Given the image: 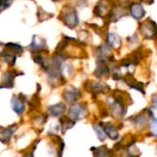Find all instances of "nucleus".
Here are the masks:
<instances>
[{
	"mask_svg": "<svg viewBox=\"0 0 157 157\" xmlns=\"http://www.w3.org/2000/svg\"><path fill=\"white\" fill-rule=\"evenodd\" d=\"M80 97H81L80 91L73 86H69L68 87H66L63 93V98L64 101L67 103H74Z\"/></svg>",
	"mask_w": 157,
	"mask_h": 157,
	"instance_id": "4",
	"label": "nucleus"
},
{
	"mask_svg": "<svg viewBox=\"0 0 157 157\" xmlns=\"http://www.w3.org/2000/svg\"><path fill=\"white\" fill-rule=\"evenodd\" d=\"M60 124H61V131H62V133L64 134L69 129H72V128L75 126V121H72L69 117L63 116V117L60 119Z\"/></svg>",
	"mask_w": 157,
	"mask_h": 157,
	"instance_id": "13",
	"label": "nucleus"
},
{
	"mask_svg": "<svg viewBox=\"0 0 157 157\" xmlns=\"http://www.w3.org/2000/svg\"><path fill=\"white\" fill-rule=\"evenodd\" d=\"M6 51H8L7 52H10L14 55L17 54V53H21L22 51H23V48L19 45V44H17V43H6Z\"/></svg>",
	"mask_w": 157,
	"mask_h": 157,
	"instance_id": "19",
	"label": "nucleus"
},
{
	"mask_svg": "<svg viewBox=\"0 0 157 157\" xmlns=\"http://www.w3.org/2000/svg\"><path fill=\"white\" fill-rule=\"evenodd\" d=\"M2 56H3V59L10 65H14L15 63H16V55L10 53V52H2Z\"/></svg>",
	"mask_w": 157,
	"mask_h": 157,
	"instance_id": "20",
	"label": "nucleus"
},
{
	"mask_svg": "<svg viewBox=\"0 0 157 157\" xmlns=\"http://www.w3.org/2000/svg\"><path fill=\"white\" fill-rule=\"evenodd\" d=\"M11 105H12L13 110L17 115H21L25 111V102L22 101L20 99V98L17 97L16 95H14L11 99Z\"/></svg>",
	"mask_w": 157,
	"mask_h": 157,
	"instance_id": "9",
	"label": "nucleus"
},
{
	"mask_svg": "<svg viewBox=\"0 0 157 157\" xmlns=\"http://www.w3.org/2000/svg\"><path fill=\"white\" fill-rule=\"evenodd\" d=\"M11 2L12 0H0V12L7 8L10 6Z\"/></svg>",
	"mask_w": 157,
	"mask_h": 157,
	"instance_id": "23",
	"label": "nucleus"
},
{
	"mask_svg": "<svg viewBox=\"0 0 157 157\" xmlns=\"http://www.w3.org/2000/svg\"><path fill=\"white\" fill-rule=\"evenodd\" d=\"M130 12L132 16L136 19H141L145 15V10L139 3H134L130 6Z\"/></svg>",
	"mask_w": 157,
	"mask_h": 157,
	"instance_id": "11",
	"label": "nucleus"
},
{
	"mask_svg": "<svg viewBox=\"0 0 157 157\" xmlns=\"http://www.w3.org/2000/svg\"><path fill=\"white\" fill-rule=\"evenodd\" d=\"M17 130V125L13 124L6 129H3L0 131V143L2 144H8L12 138L13 133Z\"/></svg>",
	"mask_w": 157,
	"mask_h": 157,
	"instance_id": "7",
	"label": "nucleus"
},
{
	"mask_svg": "<svg viewBox=\"0 0 157 157\" xmlns=\"http://www.w3.org/2000/svg\"><path fill=\"white\" fill-rule=\"evenodd\" d=\"M24 157H34V154H33V152H29V153L26 154Z\"/></svg>",
	"mask_w": 157,
	"mask_h": 157,
	"instance_id": "24",
	"label": "nucleus"
},
{
	"mask_svg": "<svg viewBox=\"0 0 157 157\" xmlns=\"http://www.w3.org/2000/svg\"><path fill=\"white\" fill-rule=\"evenodd\" d=\"M90 150L94 153V157H112L113 154V152L107 146L92 147Z\"/></svg>",
	"mask_w": 157,
	"mask_h": 157,
	"instance_id": "12",
	"label": "nucleus"
},
{
	"mask_svg": "<svg viewBox=\"0 0 157 157\" xmlns=\"http://www.w3.org/2000/svg\"><path fill=\"white\" fill-rule=\"evenodd\" d=\"M90 88H87V90L89 92L92 93H107L109 90V86L108 85H106L105 83H98V82H89Z\"/></svg>",
	"mask_w": 157,
	"mask_h": 157,
	"instance_id": "8",
	"label": "nucleus"
},
{
	"mask_svg": "<svg viewBox=\"0 0 157 157\" xmlns=\"http://www.w3.org/2000/svg\"><path fill=\"white\" fill-rule=\"evenodd\" d=\"M109 73V68L105 64V63L103 62H98V64L94 72V75L98 77V78H101L103 77L104 75H108Z\"/></svg>",
	"mask_w": 157,
	"mask_h": 157,
	"instance_id": "16",
	"label": "nucleus"
},
{
	"mask_svg": "<svg viewBox=\"0 0 157 157\" xmlns=\"http://www.w3.org/2000/svg\"><path fill=\"white\" fill-rule=\"evenodd\" d=\"M126 15V12L122 9V8H115L112 11V20L114 22H117V20H119L121 17H122L123 16Z\"/></svg>",
	"mask_w": 157,
	"mask_h": 157,
	"instance_id": "21",
	"label": "nucleus"
},
{
	"mask_svg": "<svg viewBox=\"0 0 157 157\" xmlns=\"http://www.w3.org/2000/svg\"><path fill=\"white\" fill-rule=\"evenodd\" d=\"M44 46H45V40L34 35L33 38H32L30 48H32L34 52H37V51L42 50L44 48Z\"/></svg>",
	"mask_w": 157,
	"mask_h": 157,
	"instance_id": "15",
	"label": "nucleus"
},
{
	"mask_svg": "<svg viewBox=\"0 0 157 157\" xmlns=\"http://www.w3.org/2000/svg\"><path fill=\"white\" fill-rule=\"evenodd\" d=\"M14 75L12 73L6 72L3 75L2 77V85L0 86V88H12L14 86Z\"/></svg>",
	"mask_w": 157,
	"mask_h": 157,
	"instance_id": "14",
	"label": "nucleus"
},
{
	"mask_svg": "<svg viewBox=\"0 0 157 157\" xmlns=\"http://www.w3.org/2000/svg\"><path fill=\"white\" fill-rule=\"evenodd\" d=\"M99 126L101 127V129L103 130V132H105V134H107L111 140H118L120 138V134H119V132L118 130L116 129V127L111 124L110 122H99L98 123Z\"/></svg>",
	"mask_w": 157,
	"mask_h": 157,
	"instance_id": "5",
	"label": "nucleus"
},
{
	"mask_svg": "<svg viewBox=\"0 0 157 157\" xmlns=\"http://www.w3.org/2000/svg\"><path fill=\"white\" fill-rule=\"evenodd\" d=\"M66 110V107L63 103H58L55 105H52L50 107H48V111L51 113L52 116L58 118L63 115V113Z\"/></svg>",
	"mask_w": 157,
	"mask_h": 157,
	"instance_id": "10",
	"label": "nucleus"
},
{
	"mask_svg": "<svg viewBox=\"0 0 157 157\" xmlns=\"http://www.w3.org/2000/svg\"><path fill=\"white\" fill-rule=\"evenodd\" d=\"M141 31L146 39H154L156 35V24L155 21L148 19L141 27Z\"/></svg>",
	"mask_w": 157,
	"mask_h": 157,
	"instance_id": "3",
	"label": "nucleus"
},
{
	"mask_svg": "<svg viewBox=\"0 0 157 157\" xmlns=\"http://www.w3.org/2000/svg\"><path fill=\"white\" fill-rule=\"evenodd\" d=\"M86 115L87 109L84 104H75L69 109V118L74 121H77L81 119H84L86 117Z\"/></svg>",
	"mask_w": 157,
	"mask_h": 157,
	"instance_id": "2",
	"label": "nucleus"
},
{
	"mask_svg": "<svg viewBox=\"0 0 157 157\" xmlns=\"http://www.w3.org/2000/svg\"><path fill=\"white\" fill-rule=\"evenodd\" d=\"M63 22L70 29H75L78 25V17L77 12L75 8L71 6H66L61 12Z\"/></svg>",
	"mask_w": 157,
	"mask_h": 157,
	"instance_id": "1",
	"label": "nucleus"
},
{
	"mask_svg": "<svg viewBox=\"0 0 157 157\" xmlns=\"http://www.w3.org/2000/svg\"><path fill=\"white\" fill-rule=\"evenodd\" d=\"M107 42L112 48H118L121 45V38L119 35H117L115 33H109L107 36Z\"/></svg>",
	"mask_w": 157,
	"mask_h": 157,
	"instance_id": "17",
	"label": "nucleus"
},
{
	"mask_svg": "<svg viewBox=\"0 0 157 157\" xmlns=\"http://www.w3.org/2000/svg\"><path fill=\"white\" fill-rule=\"evenodd\" d=\"M131 119H133V121H132L135 125H137V126H139V127H144L146 124H147V122H148V118L146 117V115L144 114V113H140V114H138V115H136V116H133V117H132Z\"/></svg>",
	"mask_w": 157,
	"mask_h": 157,
	"instance_id": "18",
	"label": "nucleus"
},
{
	"mask_svg": "<svg viewBox=\"0 0 157 157\" xmlns=\"http://www.w3.org/2000/svg\"><path fill=\"white\" fill-rule=\"evenodd\" d=\"M123 81L131 87V88H133V89H136L138 91H140L141 93L144 94V84L141 83V82H138L132 75L131 74H128L124 78H123Z\"/></svg>",
	"mask_w": 157,
	"mask_h": 157,
	"instance_id": "6",
	"label": "nucleus"
},
{
	"mask_svg": "<svg viewBox=\"0 0 157 157\" xmlns=\"http://www.w3.org/2000/svg\"><path fill=\"white\" fill-rule=\"evenodd\" d=\"M93 128H94V130H95V132H97V134H98V138L99 139V141H101V142H104L105 141V139H106V134H105V132H103V130L101 129V127L99 126V124H94L93 125Z\"/></svg>",
	"mask_w": 157,
	"mask_h": 157,
	"instance_id": "22",
	"label": "nucleus"
}]
</instances>
